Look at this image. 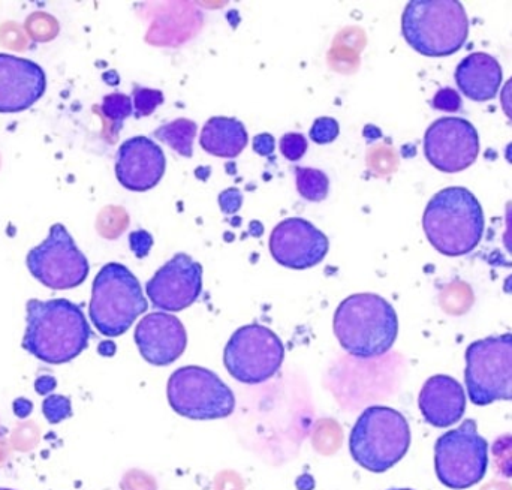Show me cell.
Wrapping results in <instances>:
<instances>
[{
  "mask_svg": "<svg viewBox=\"0 0 512 490\" xmlns=\"http://www.w3.org/2000/svg\"><path fill=\"white\" fill-rule=\"evenodd\" d=\"M421 414L435 428H450L463 419L466 395L459 381L448 375L429 378L418 396Z\"/></svg>",
  "mask_w": 512,
  "mask_h": 490,
  "instance_id": "ac0fdd59",
  "label": "cell"
},
{
  "mask_svg": "<svg viewBox=\"0 0 512 490\" xmlns=\"http://www.w3.org/2000/svg\"><path fill=\"white\" fill-rule=\"evenodd\" d=\"M47 77L38 63L0 53V113H20L42 98Z\"/></svg>",
  "mask_w": 512,
  "mask_h": 490,
  "instance_id": "9a60e30c",
  "label": "cell"
},
{
  "mask_svg": "<svg viewBox=\"0 0 512 490\" xmlns=\"http://www.w3.org/2000/svg\"><path fill=\"white\" fill-rule=\"evenodd\" d=\"M268 246L271 257L280 266L304 270L322 263L327 257L330 242L306 219L289 218L274 227Z\"/></svg>",
  "mask_w": 512,
  "mask_h": 490,
  "instance_id": "5bb4252c",
  "label": "cell"
},
{
  "mask_svg": "<svg viewBox=\"0 0 512 490\" xmlns=\"http://www.w3.org/2000/svg\"><path fill=\"white\" fill-rule=\"evenodd\" d=\"M248 131L234 117H212L201 131L200 144L210 155L237 158L248 146Z\"/></svg>",
  "mask_w": 512,
  "mask_h": 490,
  "instance_id": "ffe728a7",
  "label": "cell"
},
{
  "mask_svg": "<svg viewBox=\"0 0 512 490\" xmlns=\"http://www.w3.org/2000/svg\"><path fill=\"white\" fill-rule=\"evenodd\" d=\"M465 381L469 399L478 407L512 401V333L469 345Z\"/></svg>",
  "mask_w": 512,
  "mask_h": 490,
  "instance_id": "52a82bcc",
  "label": "cell"
},
{
  "mask_svg": "<svg viewBox=\"0 0 512 490\" xmlns=\"http://www.w3.org/2000/svg\"><path fill=\"white\" fill-rule=\"evenodd\" d=\"M23 348L48 365L77 359L89 345L92 330L83 309L66 299H32L26 305Z\"/></svg>",
  "mask_w": 512,
  "mask_h": 490,
  "instance_id": "6da1fadb",
  "label": "cell"
},
{
  "mask_svg": "<svg viewBox=\"0 0 512 490\" xmlns=\"http://www.w3.org/2000/svg\"><path fill=\"white\" fill-rule=\"evenodd\" d=\"M391 490H412V489H391Z\"/></svg>",
  "mask_w": 512,
  "mask_h": 490,
  "instance_id": "ab89813d",
  "label": "cell"
},
{
  "mask_svg": "<svg viewBox=\"0 0 512 490\" xmlns=\"http://www.w3.org/2000/svg\"><path fill=\"white\" fill-rule=\"evenodd\" d=\"M411 446L408 420L390 407H370L358 417L349 452L364 470L381 474L399 464Z\"/></svg>",
  "mask_w": 512,
  "mask_h": 490,
  "instance_id": "5b68a950",
  "label": "cell"
},
{
  "mask_svg": "<svg viewBox=\"0 0 512 490\" xmlns=\"http://www.w3.org/2000/svg\"><path fill=\"white\" fill-rule=\"evenodd\" d=\"M35 389L39 395H48V393L56 389V380L53 377L38 378L35 383Z\"/></svg>",
  "mask_w": 512,
  "mask_h": 490,
  "instance_id": "e575fe53",
  "label": "cell"
},
{
  "mask_svg": "<svg viewBox=\"0 0 512 490\" xmlns=\"http://www.w3.org/2000/svg\"><path fill=\"white\" fill-rule=\"evenodd\" d=\"M162 102H164V93L161 90L134 87V114L137 119L150 116Z\"/></svg>",
  "mask_w": 512,
  "mask_h": 490,
  "instance_id": "d4e9b609",
  "label": "cell"
},
{
  "mask_svg": "<svg viewBox=\"0 0 512 490\" xmlns=\"http://www.w3.org/2000/svg\"><path fill=\"white\" fill-rule=\"evenodd\" d=\"M242 201L243 197L239 189L231 188L222 192L221 197H219V206L227 215H233L242 207Z\"/></svg>",
  "mask_w": 512,
  "mask_h": 490,
  "instance_id": "f546056e",
  "label": "cell"
},
{
  "mask_svg": "<svg viewBox=\"0 0 512 490\" xmlns=\"http://www.w3.org/2000/svg\"><path fill=\"white\" fill-rule=\"evenodd\" d=\"M203 291V267L188 254H177L147 282L146 293L156 309L185 311Z\"/></svg>",
  "mask_w": 512,
  "mask_h": 490,
  "instance_id": "4fadbf2b",
  "label": "cell"
},
{
  "mask_svg": "<svg viewBox=\"0 0 512 490\" xmlns=\"http://www.w3.org/2000/svg\"><path fill=\"white\" fill-rule=\"evenodd\" d=\"M165 167L164 152L147 137L129 138L117 152V180L129 191L146 192L155 188L164 177Z\"/></svg>",
  "mask_w": 512,
  "mask_h": 490,
  "instance_id": "e0dca14e",
  "label": "cell"
},
{
  "mask_svg": "<svg viewBox=\"0 0 512 490\" xmlns=\"http://www.w3.org/2000/svg\"><path fill=\"white\" fill-rule=\"evenodd\" d=\"M42 413L51 425H57L72 416L71 401L62 395L48 396L42 402Z\"/></svg>",
  "mask_w": 512,
  "mask_h": 490,
  "instance_id": "484cf974",
  "label": "cell"
},
{
  "mask_svg": "<svg viewBox=\"0 0 512 490\" xmlns=\"http://www.w3.org/2000/svg\"><path fill=\"white\" fill-rule=\"evenodd\" d=\"M254 149L262 156L273 155L274 138L268 134L258 135L254 140Z\"/></svg>",
  "mask_w": 512,
  "mask_h": 490,
  "instance_id": "1f68e13d",
  "label": "cell"
},
{
  "mask_svg": "<svg viewBox=\"0 0 512 490\" xmlns=\"http://www.w3.org/2000/svg\"><path fill=\"white\" fill-rule=\"evenodd\" d=\"M152 236L146 231H137L131 234V248L137 257H146L152 248Z\"/></svg>",
  "mask_w": 512,
  "mask_h": 490,
  "instance_id": "4dcf8cb0",
  "label": "cell"
},
{
  "mask_svg": "<svg viewBox=\"0 0 512 490\" xmlns=\"http://www.w3.org/2000/svg\"><path fill=\"white\" fill-rule=\"evenodd\" d=\"M0 490H12V489H0Z\"/></svg>",
  "mask_w": 512,
  "mask_h": 490,
  "instance_id": "60d3db41",
  "label": "cell"
},
{
  "mask_svg": "<svg viewBox=\"0 0 512 490\" xmlns=\"http://www.w3.org/2000/svg\"><path fill=\"white\" fill-rule=\"evenodd\" d=\"M493 465L496 473L512 479V435L499 437L492 446Z\"/></svg>",
  "mask_w": 512,
  "mask_h": 490,
  "instance_id": "cb8c5ba5",
  "label": "cell"
},
{
  "mask_svg": "<svg viewBox=\"0 0 512 490\" xmlns=\"http://www.w3.org/2000/svg\"><path fill=\"white\" fill-rule=\"evenodd\" d=\"M167 395L171 408L191 420L225 419L236 408L233 390L201 366L177 369L168 380Z\"/></svg>",
  "mask_w": 512,
  "mask_h": 490,
  "instance_id": "ba28073f",
  "label": "cell"
},
{
  "mask_svg": "<svg viewBox=\"0 0 512 490\" xmlns=\"http://www.w3.org/2000/svg\"><path fill=\"white\" fill-rule=\"evenodd\" d=\"M339 123L333 117H321L313 123L312 129H310V138L315 141L316 144H330L339 137Z\"/></svg>",
  "mask_w": 512,
  "mask_h": 490,
  "instance_id": "4316f807",
  "label": "cell"
},
{
  "mask_svg": "<svg viewBox=\"0 0 512 490\" xmlns=\"http://www.w3.org/2000/svg\"><path fill=\"white\" fill-rule=\"evenodd\" d=\"M147 306L140 281L128 267L108 263L99 270L93 281L89 314L101 335L122 336L147 311Z\"/></svg>",
  "mask_w": 512,
  "mask_h": 490,
  "instance_id": "8992f818",
  "label": "cell"
},
{
  "mask_svg": "<svg viewBox=\"0 0 512 490\" xmlns=\"http://www.w3.org/2000/svg\"><path fill=\"white\" fill-rule=\"evenodd\" d=\"M423 228L430 245L447 257L471 254L484 234V213L478 198L460 186L442 189L427 204Z\"/></svg>",
  "mask_w": 512,
  "mask_h": 490,
  "instance_id": "3957f363",
  "label": "cell"
},
{
  "mask_svg": "<svg viewBox=\"0 0 512 490\" xmlns=\"http://www.w3.org/2000/svg\"><path fill=\"white\" fill-rule=\"evenodd\" d=\"M507 159L512 164V144H510V146L507 147Z\"/></svg>",
  "mask_w": 512,
  "mask_h": 490,
  "instance_id": "f35d334b",
  "label": "cell"
},
{
  "mask_svg": "<svg viewBox=\"0 0 512 490\" xmlns=\"http://www.w3.org/2000/svg\"><path fill=\"white\" fill-rule=\"evenodd\" d=\"M135 344L150 365L168 366L185 353L188 335L179 318L165 312H152L138 323Z\"/></svg>",
  "mask_w": 512,
  "mask_h": 490,
  "instance_id": "2e32d148",
  "label": "cell"
},
{
  "mask_svg": "<svg viewBox=\"0 0 512 490\" xmlns=\"http://www.w3.org/2000/svg\"><path fill=\"white\" fill-rule=\"evenodd\" d=\"M334 335L340 347L354 357L372 359L388 353L399 335L393 306L372 293L346 297L334 312Z\"/></svg>",
  "mask_w": 512,
  "mask_h": 490,
  "instance_id": "7a4b0ae2",
  "label": "cell"
},
{
  "mask_svg": "<svg viewBox=\"0 0 512 490\" xmlns=\"http://www.w3.org/2000/svg\"><path fill=\"white\" fill-rule=\"evenodd\" d=\"M297 488L298 490H312L315 488V482H313L312 477L310 476H301L300 479L297 480Z\"/></svg>",
  "mask_w": 512,
  "mask_h": 490,
  "instance_id": "8d00e7d4",
  "label": "cell"
},
{
  "mask_svg": "<svg viewBox=\"0 0 512 490\" xmlns=\"http://www.w3.org/2000/svg\"><path fill=\"white\" fill-rule=\"evenodd\" d=\"M402 33L423 56H451L468 41V15L457 0H412L402 15Z\"/></svg>",
  "mask_w": 512,
  "mask_h": 490,
  "instance_id": "277c9868",
  "label": "cell"
},
{
  "mask_svg": "<svg viewBox=\"0 0 512 490\" xmlns=\"http://www.w3.org/2000/svg\"><path fill=\"white\" fill-rule=\"evenodd\" d=\"M502 66L487 53H472L459 63L456 83L463 95L472 101L486 102L495 98L502 84Z\"/></svg>",
  "mask_w": 512,
  "mask_h": 490,
  "instance_id": "d6986e66",
  "label": "cell"
},
{
  "mask_svg": "<svg viewBox=\"0 0 512 490\" xmlns=\"http://www.w3.org/2000/svg\"><path fill=\"white\" fill-rule=\"evenodd\" d=\"M487 468L489 443L481 437L475 420H466L436 441V476L447 488H472L484 479Z\"/></svg>",
  "mask_w": 512,
  "mask_h": 490,
  "instance_id": "9c48e42d",
  "label": "cell"
},
{
  "mask_svg": "<svg viewBox=\"0 0 512 490\" xmlns=\"http://www.w3.org/2000/svg\"><path fill=\"white\" fill-rule=\"evenodd\" d=\"M462 105V99L457 95L456 90L453 89H442L436 93L435 99H433V107L436 110L442 111H457L460 110Z\"/></svg>",
  "mask_w": 512,
  "mask_h": 490,
  "instance_id": "f1b7e54d",
  "label": "cell"
},
{
  "mask_svg": "<svg viewBox=\"0 0 512 490\" xmlns=\"http://www.w3.org/2000/svg\"><path fill=\"white\" fill-rule=\"evenodd\" d=\"M295 179H297L298 194L304 200L312 201V203H319L325 200L328 195V182L327 174L315 168H295Z\"/></svg>",
  "mask_w": 512,
  "mask_h": 490,
  "instance_id": "7402d4cb",
  "label": "cell"
},
{
  "mask_svg": "<svg viewBox=\"0 0 512 490\" xmlns=\"http://www.w3.org/2000/svg\"><path fill=\"white\" fill-rule=\"evenodd\" d=\"M424 155L436 170L460 173L480 155L477 129L466 119L442 117L424 135Z\"/></svg>",
  "mask_w": 512,
  "mask_h": 490,
  "instance_id": "7c38bea8",
  "label": "cell"
},
{
  "mask_svg": "<svg viewBox=\"0 0 512 490\" xmlns=\"http://www.w3.org/2000/svg\"><path fill=\"white\" fill-rule=\"evenodd\" d=\"M306 150L307 140L304 135L289 132L280 138V152L288 161H300Z\"/></svg>",
  "mask_w": 512,
  "mask_h": 490,
  "instance_id": "83f0119b",
  "label": "cell"
},
{
  "mask_svg": "<svg viewBox=\"0 0 512 490\" xmlns=\"http://www.w3.org/2000/svg\"><path fill=\"white\" fill-rule=\"evenodd\" d=\"M505 291H507V293H510L512 294V276H510V278L507 279V281H505Z\"/></svg>",
  "mask_w": 512,
  "mask_h": 490,
  "instance_id": "74e56055",
  "label": "cell"
},
{
  "mask_svg": "<svg viewBox=\"0 0 512 490\" xmlns=\"http://www.w3.org/2000/svg\"><path fill=\"white\" fill-rule=\"evenodd\" d=\"M505 219H507V231H505L504 237V246L508 252L512 255V201H508L507 210H505Z\"/></svg>",
  "mask_w": 512,
  "mask_h": 490,
  "instance_id": "836d02e7",
  "label": "cell"
},
{
  "mask_svg": "<svg viewBox=\"0 0 512 490\" xmlns=\"http://www.w3.org/2000/svg\"><path fill=\"white\" fill-rule=\"evenodd\" d=\"M285 348L276 333L259 324L240 327L224 351L227 371L240 383L261 384L279 372Z\"/></svg>",
  "mask_w": 512,
  "mask_h": 490,
  "instance_id": "30bf717a",
  "label": "cell"
},
{
  "mask_svg": "<svg viewBox=\"0 0 512 490\" xmlns=\"http://www.w3.org/2000/svg\"><path fill=\"white\" fill-rule=\"evenodd\" d=\"M101 111L113 123L114 131L119 132L123 122L134 113V105L128 95L111 93L102 101Z\"/></svg>",
  "mask_w": 512,
  "mask_h": 490,
  "instance_id": "603a6c76",
  "label": "cell"
},
{
  "mask_svg": "<svg viewBox=\"0 0 512 490\" xmlns=\"http://www.w3.org/2000/svg\"><path fill=\"white\" fill-rule=\"evenodd\" d=\"M197 129V123L192 120L177 119L156 129L155 137L176 150L183 158H191Z\"/></svg>",
  "mask_w": 512,
  "mask_h": 490,
  "instance_id": "44dd1931",
  "label": "cell"
},
{
  "mask_svg": "<svg viewBox=\"0 0 512 490\" xmlns=\"http://www.w3.org/2000/svg\"><path fill=\"white\" fill-rule=\"evenodd\" d=\"M501 105L504 110L505 116L512 122V77L502 87Z\"/></svg>",
  "mask_w": 512,
  "mask_h": 490,
  "instance_id": "d6a6232c",
  "label": "cell"
},
{
  "mask_svg": "<svg viewBox=\"0 0 512 490\" xmlns=\"http://www.w3.org/2000/svg\"><path fill=\"white\" fill-rule=\"evenodd\" d=\"M32 408V402L27 401V399H17L14 402L15 416L20 417V419H26L32 413Z\"/></svg>",
  "mask_w": 512,
  "mask_h": 490,
  "instance_id": "d590c367",
  "label": "cell"
},
{
  "mask_svg": "<svg viewBox=\"0 0 512 490\" xmlns=\"http://www.w3.org/2000/svg\"><path fill=\"white\" fill-rule=\"evenodd\" d=\"M26 263L33 278L51 290L80 287L90 270L86 255L62 224L50 228L47 239L27 254Z\"/></svg>",
  "mask_w": 512,
  "mask_h": 490,
  "instance_id": "8fae6325",
  "label": "cell"
}]
</instances>
